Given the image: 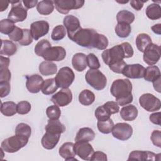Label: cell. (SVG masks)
Segmentation results:
<instances>
[{
	"label": "cell",
	"instance_id": "6da1fadb",
	"mask_svg": "<svg viewBox=\"0 0 161 161\" xmlns=\"http://www.w3.org/2000/svg\"><path fill=\"white\" fill-rule=\"evenodd\" d=\"M71 40L79 46L87 48H95L99 50H104L108 46L107 37L91 28H81Z\"/></svg>",
	"mask_w": 161,
	"mask_h": 161
},
{
	"label": "cell",
	"instance_id": "7a4b0ae2",
	"mask_svg": "<svg viewBox=\"0 0 161 161\" xmlns=\"http://www.w3.org/2000/svg\"><path fill=\"white\" fill-rule=\"evenodd\" d=\"M132 84L128 79H119L113 81L110 88L111 94L116 98L119 106H125L133 101Z\"/></svg>",
	"mask_w": 161,
	"mask_h": 161
},
{
	"label": "cell",
	"instance_id": "3957f363",
	"mask_svg": "<svg viewBox=\"0 0 161 161\" xmlns=\"http://www.w3.org/2000/svg\"><path fill=\"white\" fill-rule=\"evenodd\" d=\"M133 47L128 42H123L112 48L106 49L101 54L104 64L108 66L124 58H130L133 55Z\"/></svg>",
	"mask_w": 161,
	"mask_h": 161
},
{
	"label": "cell",
	"instance_id": "277c9868",
	"mask_svg": "<svg viewBox=\"0 0 161 161\" xmlns=\"http://www.w3.org/2000/svg\"><path fill=\"white\" fill-rule=\"evenodd\" d=\"M28 142V138L16 135L4 140L1 143V148L7 153H14L24 147Z\"/></svg>",
	"mask_w": 161,
	"mask_h": 161
},
{
	"label": "cell",
	"instance_id": "5b68a950",
	"mask_svg": "<svg viewBox=\"0 0 161 161\" xmlns=\"http://www.w3.org/2000/svg\"><path fill=\"white\" fill-rule=\"evenodd\" d=\"M85 79L88 84L97 91L104 89L107 84L106 76L98 69H89L87 71Z\"/></svg>",
	"mask_w": 161,
	"mask_h": 161
},
{
	"label": "cell",
	"instance_id": "8992f818",
	"mask_svg": "<svg viewBox=\"0 0 161 161\" xmlns=\"http://www.w3.org/2000/svg\"><path fill=\"white\" fill-rule=\"evenodd\" d=\"M54 79L58 87L68 88L74 80L75 74L70 67H64L58 70Z\"/></svg>",
	"mask_w": 161,
	"mask_h": 161
},
{
	"label": "cell",
	"instance_id": "52a82bcc",
	"mask_svg": "<svg viewBox=\"0 0 161 161\" xmlns=\"http://www.w3.org/2000/svg\"><path fill=\"white\" fill-rule=\"evenodd\" d=\"M11 3V9L8 13V19L13 23L22 22L25 21L27 17V10L21 4V1H10Z\"/></svg>",
	"mask_w": 161,
	"mask_h": 161
},
{
	"label": "cell",
	"instance_id": "ba28073f",
	"mask_svg": "<svg viewBox=\"0 0 161 161\" xmlns=\"http://www.w3.org/2000/svg\"><path fill=\"white\" fill-rule=\"evenodd\" d=\"M140 105L148 112L158 111L161 108V102L158 98L150 93H145L139 97Z\"/></svg>",
	"mask_w": 161,
	"mask_h": 161
},
{
	"label": "cell",
	"instance_id": "9c48e42d",
	"mask_svg": "<svg viewBox=\"0 0 161 161\" xmlns=\"http://www.w3.org/2000/svg\"><path fill=\"white\" fill-rule=\"evenodd\" d=\"M84 0H56L53 1L57 11L66 14L71 9H77L82 8L84 4Z\"/></svg>",
	"mask_w": 161,
	"mask_h": 161
},
{
	"label": "cell",
	"instance_id": "30bf717a",
	"mask_svg": "<svg viewBox=\"0 0 161 161\" xmlns=\"http://www.w3.org/2000/svg\"><path fill=\"white\" fill-rule=\"evenodd\" d=\"M111 133L115 138L121 141H126L131 136L133 128L126 123H118L113 126Z\"/></svg>",
	"mask_w": 161,
	"mask_h": 161
},
{
	"label": "cell",
	"instance_id": "8fae6325",
	"mask_svg": "<svg viewBox=\"0 0 161 161\" xmlns=\"http://www.w3.org/2000/svg\"><path fill=\"white\" fill-rule=\"evenodd\" d=\"M160 58V47L151 43L145 50L143 59L145 63L149 65H153L158 62Z\"/></svg>",
	"mask_w": 161,
	"mask_h": 161
},
{
	"label": "cell",
	"instance_id": "7c38bea8",
	"mask_svg": "<svg viewBox=\"0 0 161 161\" xmlns=\"http://www.w3.org/2000/svg\"><path fill=\"white\" fill-rule=\"evenodd\" d=\"M72 100V94L69 88H64L53 94L51 101L54 104L64 107L69 104Z\"/></svg>",
	"mask_w": 161,
	"mask_h": 161
},
{
	"label": "cell",
	"instance_id": "4fadbf2b",
	"mask_svg": "<svg viewBox=\"0 0 161 161\" xmlns=\"http://www.w3.org/2000/svg\"><path fill=\"white\" fill-rule=\"evenodd\" d=\"M66 57V51L62 47H51L43 53L42 57L47 61H62Z\"/></svg>",
	"mask_w": 161,
	"mask_h": 161
},
{
	"label": "cell",
	"instance_id": "5bb4252c",
	"mask_svg": "<svg viewBox=\"0 0 161 161\" xmlns=\"http://www.w3.org/2000/svg\"><path fill=\"white\" fill-rule=\"evenodd\" d=\"M49 31V24L46 21H36L30 25V33L35 40L45 36Z\"/></svg>",
	"mask_w": 161,
	"mask_h": 161
},
{
	"label": "cell",
	"instance_id": "9a60e30c",
	"mask_svg": "<svg viewBox=\"0 0 161 161\" xmlns=\"http://www.w3.org/2000/svg\"><path fill=\"white\" fill-rule=\"evenodd\" d=\"M74 151L75 154L84 160H91L92 155L94 152L92 145L88 142H75L74 144Z\"/></svg>",
	"mask_w": 161,
	"mask_h": 161
},
{
	"label": "cell",
	"instance_id": "2e32d148",
	"mask_svg": "<svg viewBox=\"0 0 161 161\" xmlns=\"http://www.w3.org/2000/svg\"><path fill=\"white\" fill-rule=\"evenodd\" d=\"M145 68L139 64L126 65L121 74L130 79H141L144 76Z\"/></svg>",
	"mask_w": 161,
	"mask_h": 161
},
{
	"label": "cell",
	"instance_id": "e0dca14e",
	"mask_svg": "<svg viewBox=\"0 0 161 161\" xmlns=\"http://www.w3.org/2000/svg\"><path fill=\"white\" fill-rule=\"evenodd\" d=\"M63 23L67 31L69 38L71 40L74 35L81 28L79 19L73 15H67L64 17Z\"/></svg>",
	"mask_w": 161,
	"mask_h": 161
},
{
	"label": "cell",
	"instance_id": "ac0fdd59",
	"mask_svg": "<svg viewBox=\"0 0 161 161\" xmlns=\"http://www.w3.org/2000/svg\"><path fill=\"white\" fill-rule=\"evenodd\" d=\"M44 80L41 75L33 74L26 76V87L31 93H38L42 89Z\"/></svg>",
	"mask_w": 161,
	"mask_h": 161
},
{
	"label": "cell",
	"instance_id": "d6986e66",
	"mask_svg": "<svg viewBox=\"0 0 161 161\" xmlns=\"http://www.w3.org/2000/svg\"><path fill=\"white\" fill-rule=\"evenodd\" d=\"M160 154H155L150 151L134 150L130 152L128 160H157V157Z\"/></svg>",
	"mask_w": 161,
	"mask_h": 161
},
{
	"label": "cell",
	"instance_id": "ffe728a7",
	"mask_svg": "<svg viewBox=\"0 0 161 161\" xmlns=\"http://www.w3.org/2000/svg\"><path fill=\"white\" fill-rule=\"evenodd\" d=\"M61 134H57L46 131L42 138V145L43 147L47 150H52L57 145Z\"/></svg>",
	"mask_w": 161,
	"mask_h": 161
},
{
	"label": "cell",
	"instance_id": "44dd1931",
	"mask_svg": "<svg viewBox=\"0 0 161 161\" xmlns=\"http://www.w3.org/2000/svg\"><path fill=\"white\" fill-rule=\"evenodd\" d=\"M59 155L65 160H77L75 158L74 144L72 142H65L62 145L58 151Z\"/></svg>",
	"mask_w": 161,
	"mask_h": 161
},
{
	"label": "cell",
	"instance_id": "7402d4cb",
	"mask_svg": "<svg viewBox=\"0 0 161 161\" xmlns=\"http://www.w3.org/2000/svg\"><path fill=\"white\" fill-rule=\"evenodd\" d=\"M95 138V133L94 131L88 127L81 128L79 130L76 134L75 141V142H89L92 141Z\"/></svg>",
	"mask_w": 161,
	"mask_h": 161
},
{
	"label": "cell",
	"instance_id": "603a6c76",
	"mask_svg": "<svg viewBox=\"0 0 161 161\" xmlns=\"http://www.w3.org/2000/svg\"><path fill=\"white\" fill-rule=\"evenodd\" d=\"M72 65L77 72H82L87 66V56L83 53H77L72 59Z\"/></svg>",
	"mask_w": 161,
	"mask_h": 161
},
{
	"label": "cell",
	"instance_id": "cb8c5ba5",
	"mask_svg": "<svg viewBox=\"0 0 161 161\" xmlns=\"http://www.w3.org/2000/svg\"><path fill=\"white\" fill-rule=\"evenodd\" d=\"M120 116L125 121H133L136 119L138 116V109L133 104L126 105L123 107L120 111Z\"/></svg>",
	"mask_w": 161,
	"mask_h": 161
},
{
	"label": "cell",
	"instance_id": "d4e9b609",
	"mask_svg": "<svg viewBox=\"0 0 161 161\" xmlns=\"http://www.w3.org/2000/svg\"><path fill=\"white\" fill-rule=\"evenodd\" d=\"M45 131L57 133L62 134L65 131V126L58 120V119H50L48 120V123L45 127Z\"/></svg>",
	"mask_w": 161,
	"mask_h": 161
},
{
	"label": "cell",
	"instance_id": "484cf974",
	"mask_svg": "<svg viewBox=\"0 0 161 161\" xmlns=\"http://www.w3.org/2000/svg\"><path fill=\"white\" fill-rule=\"evenodd\" d=\"M39 71L43 75L48 76L55 74L57 72V66L50 61H43L39 65Z\"/></svg>",
	"mask_w": 161,
	"mask_h": 161
},
{
	"label": "cell",
	"instance_id": "4316f807",
	"mask_svg": "<svg viewBox=\"0 0 161 161\" xmlns=\"http://www.w3.org/2000/svg\"><path fill=\"white\" fill-rule=\"evenodd\" d=\"M17 51L16 45L11 40H1V48L0 54L8 57L13 55Z\"/></svg>",
	"mask_w": 161,
	"mask_h": 161
},
{
	"label": "cell",
	"instance_id": "83f0119b",
	"mask_svg": "<svg viewBox=\"0 0 161 161\" xmlns=\"http://www.w3.org/2000/svg\"><path fill=\"white\" fill-rule=\"evenodd\" d=\"M135 43L137 49L141 52H144L147 47L152 42L150 36L148 34L140 33L136 36Z\"/></svg>",
	"mask_w": 161,
	"mask_h": 161
},
{
	"label": "cell",
	"instance_id": "f1b7e54d",
	"mask_svg": "<svg viewBox=\"0 0 161 161\" xmlns=\"http://www.w3.org/2000/svg\"><path fill=\"white\" fill-rule=\"evenodd\" d=\"M159 68L156 65H150L145 69L143 78L148 82H153L160 77Z\"/></svg>",
	"mask_w": 161,
	"mask_h": 161
},
{
	"label": "cell",
	"instance_id": "f546056e",
	"mask_svg": "<svg viewBox=\"0 0 161 161\" xmlns=\"http://www.w3.org/2000/svg\"><path fill=\"white\" fill-rule=\"evenodd\" d=\"M53 1H41L36 5V10L42 15H48L53 11Z\"/></svg>",
	"mask_w": 161,
	"mask_h": 161
},
{
	"label": "cell",
	"instance_id": "4dcf8cb0",
	"mask_svg": "<svg viewBox=\"0 0 161 161\" xmlns=\"http://www.w3.org/2000/svg\"><path fill=\"white\" fill-rule=\"evenodd\" d=\"M147 16L151 20H156L161 17V8L158 4H149L145 10Z\"/></svg>",
	"mask_w": 161,
	"mask_h": 161
},
{
	"label": "cell",
	"instance_id": "1f68e13d",
	"mask_svg": "<svg viewBox=\"0 0 161 161\" xmlns=\"http://www.w3.org/2000/svg\"><path fill=\"white\" fill-rule=\"evenodd\" d=\"M94 100V94L89 89H84L82 91L79 95V103L84 106H89L92 104Z\"/></svg>",
	"mask_w": 161,
	"mask_h": 161
},
{
	"label": "cell",
	"instance_id": "d6a6232c",
	"mask_svg": "<svg viewBox=\"0 0 161 161\" xmlns=\"http://www.w3.org/2000/svg\"><path fill=\"white\" fill-rule=\"evenodd\" d=\"M58 88L55 79L50 78L44 80L42 87V92L45 95H50L54 93Z\"/></svg>",
	"mask_w": 161,
	"mask_h": 161
},
{
	"label": "cell",
	"instance_id": "836d02e7",
	"mask_svg": "<svg viewBox=\"0 0 161 161\" xmlns=\"http://www.w3.org/2000/svg\"><path fill=\"white\" fill-rule=\"evenodd\" d=\"M16 106L13 101H6L1 103V112L6 116H12L17 113Z\"/></svg>",
	"mask_w": 161,
	"mask_h": 161
},
{
	"label": "cell",
	"instance_id": "e575fe53",
	"mask_svg": "<svg viewBox=\"0 0 161 161\" xmlns=\"http://www.w3.org/2000/svg\"><path fill=\"white\" fill-rule=\"evenodd\" d=\"M118 23H125L130 25L135 20V15L131 11L127 10H121L116 14Z\"/></svg>",
	"mask_w": 161,
	"mask_h": 161
},
{
	"label": "cell",
	"instance_id": "d590c367",
	"mask_svg": "<svg viewBox=\"0 0 161 161\" xmlns=\"http://www.w3.org/2000/svg\"><path fill=\"white\" fill-rule=\"evenodd\" d=\"M114 31L118 36L120 38H126L130 35L131 28L129 24L119 23L115 26Z\"/></svg>",
	"mask_w": 161,
	"mask_h": 161
},
{
	"label": "cell",
	"instance_id": "8d00e7d4",
	"mask_svg": "<svg viewBox=\"0 0 161 161\" xmlns=\"http://www.w3.org/2000/svg\"><path fill=\"white\" fill-rule=\"evenodd\" d=\"M114 126L113 120L109 118L105 121H98L97 126L99 131L104 134H109L111 132Z\"/></svg>",
	"mask_w": 161,
	"mask_h": 161
},
{
	"label": "cell",
	"instance_id": "74e56055",
	"mask_svg": "<svg viewBox=\"0 0 161 161\" xmlns=\"http://www.w3.org/2000/svg\"><path fill=\"white\" fill-rule=\"evenodd\" d=\"M14 23L9 19H3L0 21V31L4 35H9L14 29Z\"/></svg>",
	"mask_w": 161,
	"mask_h": 161
},
{
	"label": "cell",
	"instance_id": "f35d334b",
	"mask_svg": "<svg viewBox=\"0 0 161 161\" xmlns=\"http://www.w3.org/2000/svg\"><path fill=\"white\" fill-rule=\"evenodd\" d=\"M51 47V43L47 40H41L36 43L35 47V53L38 56L42 57L45 52Z\"/></svg>",
	"mask_w": 161,
	"mask_h": 161
},
{
	"label": "cell",
	"instance_id": "ab89813d",
	"mask_svg": "<svg viewBox=\"0 0 161 161\" xmlns=\"http://www.w3.org/2000/svg\"><path fill=\"white\" fill-rule=\"evenodd\" d=\"M31 133V127L26 123H19L15 128V135H21L30 138Z\"/></svg>",
	"mask_w": 161,
	"mask_h": 161
},
{
	"label": "cell",
	"instance_id": "60d3db41",
	"mask_svg": "<svg viewBox=\"0 0 161 161\" xmlns=\"http://www.w3.org/2000/svg\"><path fill=\"white\" fill-rule=\"evenodd\" d=\"M66 35V30L63 25H57L53 29L51 34V38L54 41L62 40Z\"/></svg>",
	"mask_w": 161,
	"mask_h": 161
},
{
	"label": "cell",
	"instance_id": "b9f144b4",
	"mask_svg": "<svg viewBox=\"0 0 161 161\" xmlns=\"http://www.w3.org/2000/svg\"><path fill=\"white\" fill-rule=\"evenodd\" d=\"M95 117L98 121H105L110 118L111 114L108 111L105 107L102 105L98 106L94 112Z\"/></svg>",
	"mask_w": 161,
	"mask_h": 161
},
{
	"label": "cell",
	"instance_id": "7bdbcfd3",
	"mask_svg": "<svg viewBox=\"0 0 161 161\" xmlns=\"http://www.w3.org/2000/svg\"><path fill=\"white\" fill-rule=\"evenodd\" d=\"M46 114L50 119H58L61 115V111L58 106L52 105L47 108Z\"/></svg>",
	"mask_w": 161,
	"mask_h": 161
},
{
	"label": "cell",
	"instance_id": "ee69618b",
	"mask_svg": "<svg viewBox=\"0 0 161 161\" xmlns=\"http://www.w3.org/2000/svg\"><path fill=\"white\" fill-rule=\"evenodd\" d=\"M87 64L90 69H98L100 67V63L98 58L92 53L87 55Z\"/></svg>",
	"mask_w": 161,
	"mask_h": 161
},
{
	"label": "cell",
	"instance_id": "f6af8a7d",
	"mask_svg": "<svg viewBox=\"0 0 161 161\" xmlns=\"http://www.w3.org/2000/svg\"><path fill=\"white\" fill-rule=\"evenodd\" d=\"M31 108V104L26 101L19 102L16 106L17 113L19 114H26L28 113Z\"/></svg>",
	"mask_w": 161,
	"mask_h": 161
},
{
	"label": "cell",
	"instance_id": "bcb514c9",
	"mask_svg": "<svg viewBox=\"0 0 161 161\" xmlns=\"http://www.w3.org/2000/svg\"><path fill=\"white\" fill-rule=\"evenodd\" d=\"M24 35L23 29L16 26L13 31L8 35L9 39L13 42H19L21 40Z\"/></svg>",
	"mask_w": 161,
	"mask_h": 161
},
{
	"label": "cell",
	"instance_id": "7dc6e473",
	"mask_svg": "<svg viewBox=\"0 0 161 161\" xmlns=\"http://www.w3.org/2000/svg\"><path fill=\"white\" fill-rule=\"evenodd\" d=\"M24 31V35L21 41H19L18 43L21 46H28L30 45L33 42V37L30 33V30H28L27 28L23 29Z\"/></svg>",
	"mask_w": 161,
	"mask_h": 161
},
{
	"label": "cell",
	"instance_id": "c3c4849f",
	"mask_svg": "<svg viewBox=\"0 0 161 161\" xmlns=\"http://www.w3.org/2000/svg\"><path fill=\"white\" fill-rule=\"evenodd\" d=\"M108 111L111 114H115L119 112V107L118 104L114 101H108L103 104Z\"/></svg>",
	"mask_w": 161,
	"mask_h": 161
},
{
	"label": "cell",
	"instance_id": "681fc988",
	"mask_svg": "<svg viewBox=\"0 0 161 161\" xmlns=\"http://www.w3.org/2000/svg\"><path fill=\"white\" fill-rule=\"evenodd\" d=\"M127 64L124 60L119 61L116 63H114L110 65H109V69L114 73L117 74H121L124 67Z\"/></svg>",
	"mask_w": 161,
	"mask_h": 161
},
{
	"label": "cell",
	"instance_id": "f907efd6",
	"mask_svg": "<svg viewBox=\"0 0 161 161\" xmlns=\"http://www.w3.org/2000/svg\"><path fill=\"white\" fill-rule=\"evenodd\" d=\"M10 84L8 81H1L0 82V96L1 97H4L7 96L10 92Z\"/></svg>",
	"mask_w": 161,
	"mask_h": 161
},
{
	"label": "cell",
	"instance_id": "816d5d0a",
	"mask_svg": "<svg viewBox=\"0 0 161 161\" xmlns=\"http://www.w3.org/2000/svg\"><path fill=\"white\" fill-rule=\"evenodd\" d=\"M153 144L159 148L161 147V132L160 130H153L150 136Z\"/></svg>",
	"mask_w": 161,
	"mask_h": 161
},
{
	"label": "cell",
	"instance_id": "f5cc1de1",
	"mask_svg": "<svg viewBox=\"0 0 161 161\" xmlns=\"http://www.w3.org/2000/svg\"><path fill=\"white\" fill-rule=\"evenodd\" d=\"M11 72L8 67H0V82L8 81L11 79Z\"/></svg>",
	"mask_w": 161,
	"mask_h": 161
},
{
	"label": "cell",
	"instance_id": "db71d44e",
	"mask_svg": "<svg viewBox=\"0 0 161 161\" xmlns=\"http://www.w3.org/2000/svg\"><path fill=\"white\" fill-rule=\"evenodd\" d=\"M107 155L103 152L96 151L94 152L92 155L91 160H102V161H107Z\"/></svg>",
	"mask_w": 161,
	"mask_h": 161
},
{
	"label": "cell",
	"instance_id": "11a10c76",
	"mask_svg": "<svg viewBox=\"0 0 161 161\" xmlns=\"http://www.w3.org/2000/svg\"><path fill=\"white\" fill-rule=\"evenodd\" d=\"M160 115H161L160 112H157V113H154L153 114H151L149 117L150 121L155 125H160Z\"/></svg>",
	"mask_w": 161,
	"mask_h": 161
},
{
	"label": "cell",
	"instance_id": "9f6ffc18",
	"mask_svg": "<svg viewBox=\"0 0 161 161\" xmlns=\"http://www.w3.org/2000/svg\"><path fill=\"white\" fill-rule=\"evenodd\" d=\"M147 0L142 1H135V0H131L130 1V5L131 6L134 8L136 11H140L142 8L143 7V3L147 2Z\"/></svg>",
	"mask_w": 161,
	"mask_h": 161
},
{
	"label": "cell",
	"instance_id": "6f0895ef",
	"mask_svg": "<svg viewBox=\"0 0 161 161\" xmlns=\"http://www.w3.org/2000/svg\"><path fill=\"white\" fill-rule=\"evenodd\" d=\"M22 3H23L26 9H31L34 8L35 6L37 5L38 1L37 0H33V1H23Z\"/></svg>",
	"mask_w": 161,
	"mask_h": 161
},
{
	"label": "cell",
	"instance_id": "680465c9",
	"mask_svg": "<svg viewBox=\"0 0 161 161\" xmlns=\"http://www.w3.org/2000/svg\"><path fill=\"white\" fill-rule=\"evenodd\" d=\"M9 58L1 55L0 57V67H8L9 65Z\"/></svg>",
	"mask_w": 161,
	"mask_h": 161
},
{
	"label": "cell",
	"instance_id": "91938a15",
	"mask_svg": "<svg viewBox=\"0 0 161 161\" xmlns=\"http://www.w3.org/2000/svg\"><path fill=\"white\" fill-rule=\"evenodd\" d=\"M152 30L157 35H160L161 34V24H156L151 27Z\"/></svg>",
	"mask_w": 161,
	"mask_h": 161
},
{
	"label": "cell",
	"instance_id": "94428289",
	"mask_svg": "<svg viewBox=\"0 0 161 161\" xmlns=\"http://www.w3.org/2000/svg\"><path fill=\"white\" fill-rule=\"evenodd\" d=\"M160 80L161 77H159L156 80L153 82V87L158 92H160Z\"/></svg>",
	"mask_w": 161,
	"mask_h": 161
},
{
	"label": "cell",
	"instance_id": "6125c7cd",
	"mask_svg": "<svg viewBox=\"0 0 161 161\" xmlns=\"http://www.w3.org/2000/svg\"><path fill=\"white\" fill-rule=\"evenodd\" d=\"M9 1H0V11H4L7 9L9 5Z\"/></svg>",
	"mask_w": 161,
	"mask_h": 161
},
{
	"label": "cell",
	"instance_id": "be15d7a7",
	"mask_svg": "<svg viewBox=\"0 0 161 161\" xmlns=\"http://www.w3.org/2000/svg\"><path fill=\"white\" fill-rule=\"evenodd\" d=\"M116 2H118V3L123 4V3H128L129 1H116Z\"/></svg>",
	"mask_w": 161,
	"mask_h": 161
}]
</instances>
